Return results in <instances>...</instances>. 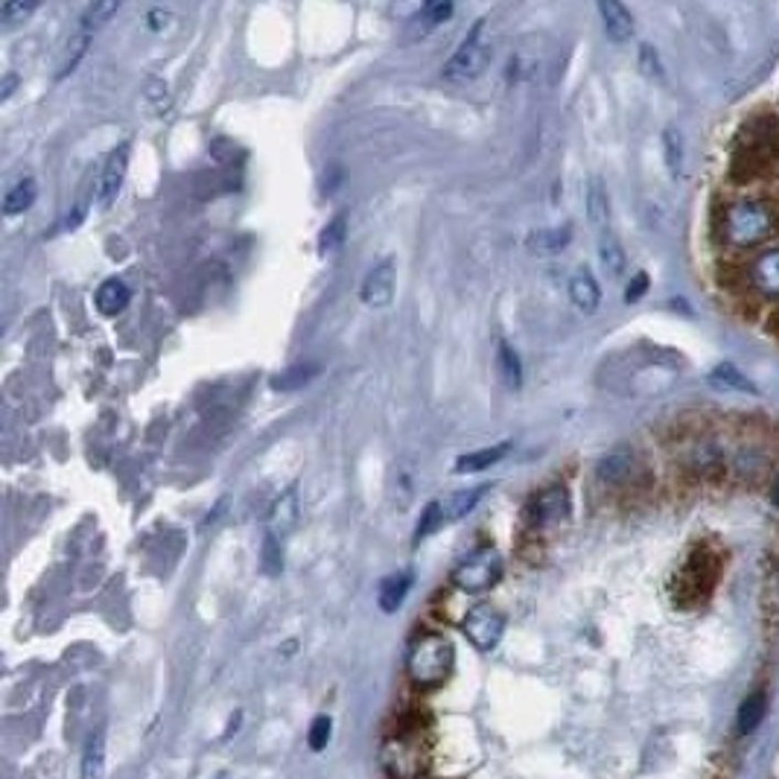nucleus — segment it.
Here are the masks:
<instances>
[{"instance_id": "f257e3e1", "label": "nucleus", "mask_w": 779, "mask_h": 779, "mask_svg": "<svg viewBox=\"0 0 779 779\" xmlns=\"http://www.w3.org/2000/svg\"><path fill=\"white\" fill-rule=\"evenodd\" d=\"M777 234V210L762 199H738L722 210L718 237L729 249H756Z\"/></svg>"}, {"instance_id": "f03ea898", "label": "nucleus", "mask_w": 779, "mask_h": 779, "mask_svg": "<svg viewBox=\"0 0 779 779\" xmlns=\"http://www.w3.org/2000/svg\"><path fill=\"white\" fill-rule=\"evenodd\" d=\"M380 762L391 779H430L432 754L421 724H400L380 747Z\"/></svg>"}, {"instance_id": "7ed1b4c3", "label": "nucleus", "mask_w": 779, "mask_h": 779, "mask_svg": "<svg viewBox=\"0 0 779 779\" xmlns=\"http://www.w3.org/2000/svg\"><path fill=\"white\" fill-rule=\"evenodd\" d=\"M779 158V120L762 115L747 120L745 129L736 138L733 152V170L736 175L762 173Z\"/></svg>"}, {"instance_id": "20e7f679", "label": "nucleus", "mask_w": 779, "mask_h": 779, "mask_svg": "<svg viewBox=\"0 0 779 779\" xmlns=\"http://www.w3.org/2000/svg\"><path fill=\"white\" fill-rule=\"evenodd\" d=\"M453 663H456L453 642L447 637H441V634H423L409 646L407 672L418 686H441L453 672Z\"/></svg>"}, {"instance_id": "39448f33", "label": "nucleus", "mask_w": 779, "mask_h": 779, "mask_svg": "<svg viewBox=\"0 0 779 779\" xmlns=\"http://www.w3.org/2000/svg\"><path fill=\"white\" fill-rule=\"evenodd\" d=\"M718 578H722L718 558L710 549H695L672 584L674 605L683 607V610H695V607H701L706 598L713 596Z\"/></svg>"}, {"instance_id": "423d86ee", "label": "nucleus", "mask_w": 779, "mask_h": 779, "mask_svg": "<svg viewBox=\"0 0 779 779\" xmlns=\"http://www.w3.org/2000/svg\"><path fill=\"white\" fill-rule=\"evenodd\" d=\"M502 578V555L497 549H479L470 558H465L462 564L453 570L450 581L456 584L462 593H485V589L497 587Z\"/></svg>"}, {"instance_id": "0eeeda50", "label": "nucleus", "mask_w": 779, "mask_h": 779, "mask_svg": "<svg viewBox=\"0 0 779 779\" xmlns=\"http://www.w3.org/2000/svg\"><path fill=\"white\" fill-rule=\"evenodd\" d=\"M482 30H485V21L473 26L470 35L462 42V47L444 65V79H450V83H470V79L485 74V67L490 62V42L482 39Z\"/></svg>"}, {"instance_id": "6e6552de", "label": "nucleus", "mask_w": 779, "mask_h": 779, "mask_svg": "<svg viewBox=\"0 0 779 779\" xmlns=\"http://www.w3.org/2000/svg\"><path fill=\"white\" fill-rule=\"evenodd\" d=\"M462 630H465V637L470 639V646L476 651H494L502 634H506V616L499 614L497 607L479 605L465 616Z\"/></svg>"}, {"instance_id": "1a4fd4ad", "label": "nucleus", "mask_w": 779, "mask_h": 779, "mask_svg": "<svg viewBox=\"0 0 779 779\" xmlns=\"http://www.w3.org/2000/svg\"><path fill=\"white\" fill-rule=\"evenodd\" d=\"M526 522L531 529H549V526H558L561 520L570 517V490L564 485H552V488H543L540 494L531 497V502L526 506Z\"/></svg>"}, {"instance_id": "9d476101", "label": "nucleus", "mask_w": 779, "mask_h": 779, "mask_svg": "<svg viewBox=\"0 0 779 779\" xmlns=\"http://www.w3.org/2000/svg\"><path fill=\"white\" fill-rule=\"evenodd\" d=\"M394 286H398V263L394 258H382L380 263L374 266L371 272L365 274L363 281V301L368 307H389L391 299H394Z\"/></svg>"}, {"instance_id": "9b49d317", "label": "nucleus", "mask_w": 779, "mask_h": 779, "mask_svg": "<svg viewBox=\"0 0 779 779\" xmlns=\"http://www.w3.org/2000/svg\"><path fill=\"white\" fill-rule=\"evenodd\" d=\"M747 281L762 299L777 301L779 299V246L768 249L762 255H756L750 269H747Z\"/></svg>"}, {"instance_id": "f8f14e48", "label": "nucleus", "mask_w": 779, "mask_h": 779, "mask_svg": "<svg viewBox=\"0 0 779 779\" xmlns=\"http://www.w3.org/2000/svg\"><path fill=\"white\" fill-rule=\"evenodd\" d=\"M126 170H129V143H123L120 150L111 152L108 164L102 166L100 184H97V205L100 208H111L117 199V193L126 182Z\"/></svg>"}, {"instance_id": "ddd939ff", "label": "nucleus", "mask_w": 779, "mask_h": 779, "mask_svg": "<svg viewBox=\"0 0 779 779\" xmlns=\"http://www.w3.org/2000/svg\"><path fill=\"white\" fill-rule=\"evenodd\" d=\"M598 15L605 21V33L610 42L625 44L634 35V15L628 12V7H623L619 0H602L598 3Z\"/></svg>"}, {"instance_id": "4468645a", "label": "nucleus", "mask_w": 779, "mask_h": 779, "mask_svg": "<svg viewBox=\"0 0 779 779\" xmlns=\"http://www.w3.org/2000/svg\"><path fill=\"white\" fill-rule=\"evenodd\" d=\"M570 299L572 304L581 310V313H596L598 304H602V290H598L596 278L587 272V269H578L572 274L570 281Z\"/></svg>"}, {"instance_id": "2eb2a0df", "label": "nucleus", "mask_w": 779, "mask_h": 779, "mask_svg": "<svg viewBox=\"0 0 779 779\" xmlns=\"http://www.w3.org/2000/svg\"><path fill=\"white\" fill-rule=\"evenodd\" d=\"M634 467H637V458H634V453L630 450H614V453H607L602 462H598V479L605 482V485H623L625 479H630V473H634Z\"/></svg>"}, {"instance_id": "dca6fc26", "label": "nucleus", "mask_w": 779, "mask_h": 779, "mask_svg": "<svg viewBox=\"0 0 779 779\" xmlns=\"http://www.w3.org/2000/svg\"><path fill=\"white\" fill-rule=\"evenodd\" d=\"M83 779H102L106 773V729L97 727L83 747Z\"/></svg>"}, {"instance_id": "f3484780", "label": "nucleus", "mask_w": 779, "mask_h": 779, "mask_svg": "<svg viewBox=\"0 0 779 779\" xmlns=\"http://www.w3.org/2000/svg\"><path fill=\"white\" fill-rule=\"evenodd\" d=\"M129 299H132L129 286H126L120 278H108V281L100 283V290H97V299L94 301H97V310H100L102 315H117L123 313Z\"/></svg>"}, {"instance_id": "a211bd4d", "label": "nucleus", "mask_w": 779, "mask_h": 779, "mask_svg": "<svg viewBox=\"0 0 779 779\" xmlns=\"http://www.w3.org/2000/svg\"><path fill=\"white\" fill-rule=\"evenodd\" d=\"M587 216L598 231H607V219H610V196H607L605 182H602L598 175H593L587 184Z\"/></svg>"}, {"instance_id": "6ab92c4d", "label": "nucleus", "mask_w": 779, "mask_h": 779, "mask_svg": "<svg viewBox=\"0 0 779 779\" xmlns=\"http://www.w3.org/2000/svg\"><path fill=\"white\" fill-rule=\"evenodd\" d=\"M598 260H602V266H605V272L610 274V278H623L625 274L628 258H625L623 242L616 240L610 231H602V237H598Z\"/></svg>"}, {"instance_id": "aec40b11", "label": "nucleus", "mask_w": 779, "mask_h": 779, "mask_svg": "<svg viewBox=\"0 0 779 779\" xmlns=\"http://www.w3.org/2000/svg\"><path fill=\"white\" fill-rule=\"evenodd\" d=\"M409 587H412V578H409L407 572H398V575H389V578L380 584V596H377V602H380L382 614H394L400 605H403V598H407Z\"/></svg>"}, {"instance_id": "412c9836", "label": "nucleus", "mask_w": 779, "mask_h": 779, "mask_svg": "<svg viewBox=\"0 0 779 779\" xmlns=\"http://www.w3.org/2000/svg\"><path fill=\"white\" fill-rule=\"evenodd\" d=\"M35 196H39V187H35L33 178H21V182L12 184L7 196H3V214H24V210L33 208Z\"/></svg>"}, {"instance_id": "4be33fe9", "label": "nucleus", "mask_w": 779, "mask_h": 779, "mask_svg": "<svg viewBox=\"0 0 779 779\" xmlns=\"http://www.w3.org/2000/svg\"><path fill=\"white\" fill-rule=\"evenodd\" d=\"M485 490L488 488L458 490V494H453L450 499H444V502H441V515H444V522L462 520V517H465L467 511H473V506H476V502L485 497Z\"/></svg>"}, {"instance_id": "5701e85b", "label": "nucleus", "mask_w": 779, "mask_h": 779, "mask_svg": "<svg viewBox=\"0 0 779 779\" xmlns=\"http://www.w3.org/2000/svg\"><path fill=\"white\" fill-rule=\"evenodd\" d=\"M508 450H511V444H497V447H488V450H479V453H470V456H462L456 462V473H476V470H485V467H494L499 462V458L508 456Z\"/></svg>"}, {"instance_id": "b1692460", "label": "nucleus", "mask_w": 779, "mask_h": 779, "mask_svg": "<svg viewBox=\"0 0 779 779\" xmlns=\"http://www.w3.org/2000/svg\"><path fill=\"white\" fill-rule=\"evenodd\" d=\"M663 158H666V166H669V175H672V178H680V175H683V158H686V150H683V134H680V129H674V126H666Z\"/></svg>"}, {"instance_id": "393cba45", "label": "nucleus", "mask_w": 779, "mask_h": 779, "mask_svg": "<svg viewBox=\"0 0 779 779\" xmlns=\"http://www.w3.org/2000/svg\"><path fill=\"white\" fill-rule=\"evenodd\" d=\"M497 368H499V377H502V382H506L508 389H520L522 365H520V357H517V350L511 348L508 342H499Z\"/></svg>"}, {"instance_id": "a878e982", "label": "nucleus", "mask_w": 779, "mask_h": 779, "mask_svg": "<svg viewBox=\"0 0 779 779\" xmlns=\"http://www.w3.org/2000/svg\"><path fill=\"white\" fill-rule=\"evenodd\" d=\"M450 15H453V3H447V0H432V3L421 7V12L412 18V24H415L418 33L423 35L430 33V30H435L439 24H444Z\"/></svg>"}, {"instance_id": "bb28decb", "label": "nucleus", "mask_w": 779, "mask_h": 779, "mask_svg": "<svg viewBox=\"0 0 779 779\" xmlns=\"http://www.w3.org/2000/svg\"><path fill=\"white\" fill-rule=\"evenodd\" d=\"M765 718V695L762 692H754V695L747 697L745 704H742V710H738V718H736V727L742 736H747V733H754L759 724H762Z\"/></svg>"}, {"instance_id": "cd10ccee", "label": "nucleus", "mask_w": 779, "mask_h": 779, "mask_svg": "<svg viewBox=\"0 0 779 779\" xmlns=\"http://www.w3.org/2000/svg\"><path fill=\"white\" fill-rule=\"evenodd\" d=\"M570 242V228H547V231H538L529 237L531 249L543 251V255H555Z\"/></svg>"}, {"instance_id": "c85d7f7f", "label": "nucleus", "mask_w": 779, "mask_h": 779, "mask_svg": "<svg viewBox=\"0 0 779 779\" xmlns=\"http://www.w3.org/2000/svg\"><path fill=\"white\" fill-rule=\"evenodd\" d=\"M117 9H120V3L117 0H97V3H91V7L85 9L83 18H79V30H85V33H91V30H97V26H102L111 15H117Z\"/></svg>"}, {"instance_id": "c756f323", "label": "nucleus", "mask_w": 779, "mask_h": 779, "mask_svg": "<svg viewBox=\"0 0 779 779\" xmlns=\"http://www.w3.org/2000/svg\"><path fill=\"white\" fill-rule=\"evenodd\" d=\"M710 382L713 386H722V389H733V391H756V386L747 380L745 374L733 368V365H718L713 374H710Z\"/></svg>"}, {"instance_id": "7c9ffc66", "label": "nucleus", "mask_w": 779, "mask_h": 779, "mask_svg": "<svg viewBox=\"0 0 779 779\" xmlns=\"http://www.w3.org/2000/svg\"><path fill=\"white\" fill-rule=\"evenodd\" d=\"M35 0H7L3 7H0V24H3V30H12V26L24 24L26 18L35 12Z\"/></svg>"}, {"instance_id": "2f4dec72", "label": "nucleus", "mask_w": 779, "mask_h": 779, "mask_svg": "<svg viewBox=\"0 0 779 779\" xmlns=\"http://www.w3.org/2000/svg\"><path fill=\"white\" fill-rule=\"evenodd\" d=\"M272 529H281V531H286L292 526V522L299 520V499H295V494H283V499L278 502V506L272 508Z\"/></svg>"}, {"instance_id": "473e14b6", "label": "nucleus", "mask_w": 779, "mask_h": 779, "mask_svg": "<svg viewBox=\"0 0 779 779\" xmlns=\"http://www.w3.org/2000/svg\"><path fill=\"white\" fill-rule=\"evenodd\" d=\"M88 42H91V33H85V30H79V33L71 39L65 58H62V65H58V76H67L71 71H74L76 62H79V58L85 56V51H88Z\"/></svg>"}, {"instance_id": "72a5a7b5", "label": "nucleus", "mask_w": 779, "mask_h": 779, "mask_svg": "<svg viewBox=\"0 0 779 779\" xmlns=\"http://www.w3.org/2000/svg\"><path fill=\"white\" fill-rule=\"evenodd\" d=\"M345 231H348V219L345 216H336L333 223H327V228L322 231V240H318V251L327 255V251L339 249L342 240H345Z\"/></svg>"}, {"instance_id": "f704fd0d", "label": "nucleus", "mask_w": 779, "mask_h": 779, "mask_svg": "<svg viewBox=\"0 0 779 779\" xmlns=\"http://www.w3.org/2000/svg\"><path fill=\"white\" fill-rule=\"evenodd\" d=\"M331 729H333V724H331V718L327 715H318L313 724H310V733H307V745H310V750H324L327 747V742H331Z\"/></svg>"}, {"instance_id": "c9c22d12", "label": "nucleus", "mask_w": 779, "mask_h": 779, "mask_svg": "<svg viewBox=\"0 0 779 779\" xmlns=\"http://www.w3.org/2000/svg\"><path fill=\"white\" fill-rule=\"evenodd\" d=\"M310 377H313V368H304V365H299V368H290V371H283L281 377H274L272 389H278V391L299 389V386H304Z\"/></svg>"}, {"instance_id": "e433bc0d", "label": "nucleus", "mask_w": 779, "mask_h": 779, "mask_svg": "<svg viewBox=\"0 0 779 779\" xmlns=\"http://www.w3.org/2000/svg\"><path fill=\"white\" fill-rule=\"evenodd\" d=\"M444 522V515H441V502H430V506L423 508V515H421V522H418V529H415V543H421L430 531H435Z\"/></svg>"}, {"instance_id": "4c0bfd02", "label": "nucleus", "mask_w": 779, "mask_h": 779, "mask_svg": "<svg viewBox=\"0 0 779 779\" xmlns=\"http://www.w3.org/2000/svg\"><path fill=\"white\" fill-rule=\"evenodd\" d=\"M283 566V555H281V543H278V538L274 534H266L263 540V570L269 572V575H278Z\"/></svg>"}, {"instance_id": "58836bf2", "label": "nucleus", "mask_w": 779, "mask_h": 779, "mask_svg": "<svg viewBox=\"0 0 779 779\" xmlns=\"http://www.w3.org/2000/svg\"><path fill=\"white\" fill-rule=\"evenodd\" d=\"M639 65H642V71H646V76H654V79H660V76H663L660 56H657L651 44H642V47H639Z\"/></svg>"}, {"instance_id": "ea45409f", "label": "nucleus", "mask_w": 779, "mask_h": 779, "mask_svg": "<svg viewBox=\"0 0 779 779\" xmlns=\"http://www.w3.org/2000/svg\"><path fill=\"white\" fill-rule=\"evenodd\" d=\"M648 290V274L646 272H639L634 281H630V286H628V292H625V301L628 304H634V301H639L642 299V292Z\"/></svg>"}, {"instance_id": "a19ab883", "label": "nucleus", "mask_w": 779, "mask_h": 779, "mask_svg": "<svg viewBox=\"0 0 779 779\" xmlns=\"http://www.w3.org/2000/svg\"><path fill=\"white\" fill-rule=\"evenodd\" d=\"M170 21H173V15H170L166 9H152L150 15H147V24H150V30H155V33L166 30V26H170Z\"/></svg>"}, {"instance_id": "79ce46f5", "label": "nucleus", "mask_w": 779, "mask_h": 779, "mask_svg": "<svg viewBox=\"0 0 779 779\" xmlns=\"http://www.w3.org/2000/svg\"><path fill=\"white\" fill-rule=\"evenodd\" d=\"M18 85V76L15 74H9L7 79H3V88H0V100H7L9 94H12V88Z\"/></svg>"}, {"instance_id": "37998d69", "label": "nucleus", "mask_w": 779, "mask_h": 779, "mask_svg": "<svg viewBox=\"0 0 779 779\" xmlns=\"http://www.w3.org/2000/svg\"><path fill=\"white\" fill-rule=\"evenodd\" d=\"M710 779H729V777H727V768H715L713 777H710Z\"/></svg>"}, {"instance_id": "c03bdc74", "label": "nucleus", "mask_w": 779, "mask_h": 779, "mask_svg": "<svg viewBox=\"0 0 779 779\" xmlns=\"http://www.w3.org/2000/svg\"><path fill=\"white\" fill-rule=\"evenodd\" d=\"M771 499H773V506L779 508V476H777V482H773V494H771Z\"/></svg>"}, {"instance_id": "a18cd8bd", "label": "nucleus", "mask_w": 779, "mask_h": 779, "mask_svg": "<svg viewBox=\"0 0 779 779\" xmlns=\"http://www.w3.org/2000/svg\"><path fill=\"white\" fill-rule=\"evenodd\" d=\"M214 779H228V777H225V773H219V777H214Z\"/></svg>"}]
</instances>
